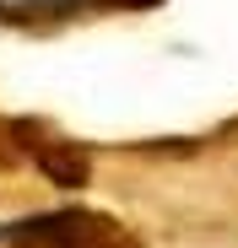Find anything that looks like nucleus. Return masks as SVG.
Instances as JSON below:
<instances>
[{
    "mask_svg": "<svg viewBox=\"0 0 238 248\" xmlns=\"http://www.w3.org/2000/svg\"><path fill=\"white\" fill-rule=\"evenodd\" d=\"M157 6V0H0V27H60L92 11H130Z\"/></svg>",
    "mask_w": 238,
    "mask_h": 248,
    "instance_id": "nucleus-1",
    "label": "nucleus"
},
{
    "mask_svg": "<svg viewBox=\"0 0 238 248\" xmlns=\"http://www.w3.org/2000/svg\"><path fill=\"white\" fill-rule=\"evenodd\" d=\"M17 156V146H6V140H0V162H11Z\"/></svg>",
    "mask_w": 238,
    "mask_h": 248,
    "instance_id": "nucleus-2",
    "label": "nucleus"
}]
</instances>
